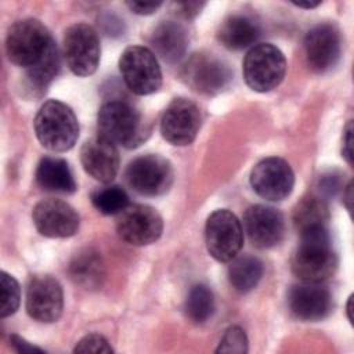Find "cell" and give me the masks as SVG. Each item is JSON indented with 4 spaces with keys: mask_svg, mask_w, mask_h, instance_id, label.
Wrapping results in <instances>:
<instances>
[{
    "mask_svg": "<svg viewBox=\"0 0 354 354\" xmlns=\"http://www.w3.org/2000/svg\"><path fill=\"white\" fill-rule=\"evenodd\" d=\"M299 234L300 242L292 257L293 274L303 282L321 283L329 279L337 268V254L328 227H315Z\"/></svg>",
    "mask_w": 354,
    "mask_h": 354,
    "instance_id": "1",
    "label": "cell"
},
{
    "mask_svg": "<svg viewBox=\"0 0 354 354\" xmlns=\"http://www.w3.org/2000/svg\"><path fill=\"white\" fill-rule=\"evenodd\" d=\"M97 129L100 137L124 148L140 145L148 136L141 113L123 100H111L100 108Z\"/></svg>",
    "mask_w": 354,
    "mask_h": 354,
    "instance_id": "2",
    "label": "cell"
},
{
    "mask_svg": "<svg viewBox=\"0 0 354 354\" xmlns=\"http://www.w3.org/2000/svg\"><path fill=\"white\" fill-rule=\"evenodd\" d=\"M35 131L44 148L54 152H65L75 145L79 137V123L66 104L50 100L36 113Z\"/></svg>",
    "mask_w": 354,
    "mask_h": 354,
    "instance_id": "3",
    "label": "cell"
},
{
    "mask_svg": "<svg viewBox=\"0 0 354 354\" xmlns=\"http://www.w3.org/2000/svg\"><path fill=\"white\" fill-rule=\"evenodd\" d=\"M53 41L48 29L39 19H19L7 32V57L12 64L28 69L44 57Z\"/></svg>",
    "mask_w": 354,
    "mask_h": 354,
    "instance_id": "4",
    "label": "cell"
},
{
    "mask_svg": "<svg viewBox=\"0 0 354 354\" xmlns=\"http://www.w3.org/2000/svg\"><path fill=\"white\" fill-rule=\"evenodd\" d=\"M286 59L283 53L271 43L253 46L243 59V79L259 93L274 90L283 80Z\"/></svg>",
    "mask_w": 354,
    "mask_h": 354,
    "instance_id": "5",
    "label": "cell"
},
{
    "mask_svg": "<svg viewBox=\"0 0 354 354\" xmlns=\"http://www.w3.org/2000/svg\"><path fill=\"white\" fill-rule=\"evenodd\" d=\"M126 86L138 95L155 93L162 86V72L155 54L142 46L127 47L119 58Z\"/></svg>",
    "mask_w": 354,
    "mask_h": 354,
    "instance_id": "6",
    "label": "cell"
},
{
    "mask_svg": "<svg viewBox=\"0 0 354 354\" xmlns=\"http://www.w3.org/2000/svg\"><path fill=\"white\" fill-rule=\"evenodd\" d=\"M181 77L196 93L214 95L227 88L232 73L228 65L216 55L196 53L183 64Z\"/></svg>",
    "mask_w": 354,
    "mask_h": 354,
    "instance_id": "7",
    "label": "cell"
},
{
    "mask_svg": "<svg viewBox=\"0 0 354 354\" xmlns=\"http://www.w3.org/2000/svg\"><path fill=\"white\" fill-rule=\"evenodd\" d=\"M205 238L207 252L213 259L221 263L231 261L243 245L241 221L230 210L218 209L206 221Z\"/></svg>",
    "mask_w": 354,
    "mask_h": 354,
    "instance_id": "8",
    "label": "cell"
},
{
    "mask_svg": "<svg viewBox=\"0 0 354 354\" xmlns=\"http://www.w3.org/2000/svg\"><path fill=\"white\" fill-rule=\"evenodd\" d=\"M127 184L138 194L156 196L167 192L173 184V169L160 155H141L134 158L126 169Z\"/></svg>",
    "mask_w": 354,
    "mask_h": 354,
    "instance_id": "9",
    "label": "cell"
},
{
    "mask_svg": "<svg viewBox=\"0 0 354 354\" xmlns=\"http://www.w3.org/2000/svg\"><path fill=\"white\" fill-rule=\"evenodd\" d=\"M64 54L69 69L75 75H93L98 68L101 55L97 32L87 24L69 26L64 35Z\"/></svg>",
    "mask_w": 354,
    "mask_h": 354,
    "instance_id": "10",
    "label": "cell"
},
{
    "mask_svg": "<svg viewBox=\"0 0 354 354\" xmlns=\"http://www.w3.org/2000/svg\"><path fill=\"white\" fill-rule=\"evenodd\" d=\"M250 185L263 199L279 202L290 195L295 185V174L286 160L271 156L260 160L252 169Z\"/></svg>",
    "mask_w": 354,
    "mask_h": 354,
    "instance_id": "11",
    "label": "cell"
},
{
    "mask_svg": "<svg viewBox=\"0 0 354 354\" xmlns=\"http://www.w3.org/2000/svg\"><path fill=\"white\" fill-rule=\"evenodd\" d=\"M116 227L123 241L134 246H145L159 239L163 231V220L148 205H129L120 212Z\"/></svg>",
    "mask_w": 354,
    "mask_h": 354,
    "instance_id": "12",
    "label": "cell"
},
{
    "mask_svg": "<svg viewBox=\"0 0 354 354\" xmlns=\"http://www.w3.org/2000/svg\"><path fill=\"white\" fill-rule=\"evenodd\" d=\"M201 122V111L195 102L187 98H176L163 112L160 133L167 142L184 147L195 140Z\"/></svg>",
    "mask_w": 354,
    "mask_h": 354,
    "instance_id": "13",
    "label": "cell"
},
{
    "mask_svg": "<svg viewBox=\"0 0 354 354\" xmlns=\"http://www.w3.org/2000/svg\"><path fill=\"white\" fill-rule=\"evenodd\" d=\"M306 61L311 71L324 73L330 71L340 59L342 39L332 24H319L310 29L304 37Z\"/></svg>",
    "mask_w": 354,
    "mask_h": 354,
    "instance_id": "14",
    "label": "cell"
},
{
    "mask_svg": "<svg viewBox=\"0 0 354 354\" xmlns=\"http://www.w3.org/2000/svg\"><path fill=\"white\" fill-rule=\"evenodd\" d=\"M36 230L48 238H68L77 232L80 218L76 210L61 199H43L32 212Z\"/></svg>",
    "mask_w": 354,
    "mask_h": 354,
    "instance_id": "15",
    "label": "cell"
},
{
    "mask_svg": "<svg viewBox=\"0 0 354 354\" xmlns=\"http://www.w3.org/2000/svg\"><path fill=\"white\" fill-rule=\"evenodd\" d=\"M64 308V292L61 283L50 275L32 278L26 290V311L39 322H54Z\"/></svg>",
    "mask_w": 354,
    "mask_h": 354,
    "instance_id": "16",
    "label": "cell"
},
{
    "mask_svg": "<svg viewBox=\"0 0 354 354\" xmlns=\"http://www.w3.org/2000/svg\"><path fill=\"white\" fill-rule=\"evenodd\" d=\"M243 227L250 242L260 249L278 245L285 235L282 213L267 205L249 206L243 214Z\"/></svg>",
    "mask_w": 354,
    "mask_h": 354,
    "instance_id": "17",
    "label": "cell"
},
{
    "mask_svg": "<svg viewBox=\"0 0 354 354\" xmlns=\"http://www.w3.org/2000/svg\"><path fill=\"white\" fill-rule=\"evenodd\" d=\"M288 304L292 314L301 321H321L333 308L330 292L321 283L313 282L292 286L288 293Z\"/></svg>",
    "mask_w": 354,
    "mask_h": 354,
    "instance_id": "18",
    "label": "cell"
},
{
    "mask_svg": "<svg viewBox=\"0 0 354 354\" xmlns=\"http://www.w3.org/2000/svg\"><path fill=\"white\" fill-rule=\"evenodd\" d=\"M80 160L86 173L101 183H111L119 170V152L116 145L100 136L83 144Z\"/></svg>",
    "mask_w": 354,
    "mask_h": 354,
    "instance_id": "19",
    "label": "cell"
},
{
    "mask_svg": "<svg viewBox=\"0 0 354 354\" xmlns=\"http://www.w3.org/2000/svg\"><path fill=\"white\" fill-rule=\"evenodd\" d=\"M149 43L163 61L174 64L180 61L188 46V35L183 25L174 21H163L155 26Z\"/></svg>",
    "mask_w": 354,
    "mask_h": 354,
    "instance_id": "20",
    "label": "cell"
},
{
    "mask_svg": "<svg viewBox=\"0 0 354 354\" xmlns=\"http://www.w3.org/2000/svg\"><path fill=\"white\" fill-rule=\"evenodd\" d=\"M260 36L259 24L249 15L234 14L227 17L218 30V41L230 50H242L256 43Z\"/></svg>",
    "mask_w": 354,
    "mask_h": 354,
    "instance_id": "21",
    "label": "cell"
},
{
    "mask_svg": "<svg viewBox=\"0 0 354 354\" xmlns=\"http://www.w3.org/2000/svg\"><path fill=\"white\" fill-rule=\"evenodd\" d=\"M37 184L47 191L72 194L76 191V181L68 162L62 158L46 156L36 169Z\"/></svg>",
    "mask_w": 354,
    "mask_h": 354,
    "instance_id": "22",
    "label": "cell"
},
{
    "mask_svg": "<svg viewBox=\"0 0 354 354\" xmlns=\"http://www.w3.org/2000/svg\"><path fill=\"white\" fill-rule=\"evenodd\" d=\"M69 275L76 285L84 289H98L105 277L100 253L88 248L76 253L69 264Z\"/></svg>",
    "mask_w": 354,
    "mask_h": 354,
    "instance_id": "23",
    "label": "cell"
},
{
    "mask_svg": "<svg viewBox=\"0 0 354 354\" xmlns=\"http://www.w3.org/2000/svg\"><path fill=\"white\" fill-rule=\"evenodd\" d=\"M59 71V55L55 43L53 41L44 57L26 69L25 87L33 94L40 95L46 91Z\"/></svg>",
    "mask_w": 354,
    "mask_h": 354,
    "instance_id": "24",
    "label": "cell"
},
{
    "mask_svg": "<svg viewBox=\"0 0 354 354\" xmlns=\"http://www.w3.org/2000/svg\"><path fill=\"white\" fill-rule=\"evenodd\" d=\"M328 220L329 209L326 202L314 195L303 198L293 212V223L299 232L315 227H326Z\"/></svg>",
    "mask_w": 354,
    "mask_h": 354,
    "instance_id": "25",
    "label": "cell"
},
{
    "mask_svg": "<svg viewBox=\"0 0 354 354\" xmlns=\"http://www.w3.org/2000/svg\"><path fill=\"white\" fill-rule=\"evenodd\" d=\"M263 263L254 256H242L235 259L228 268V279L238 292H249L263 277Z\"/></svg>",
    "mask_w": 354,
    "mask_h": 354,
    "instance_id": "26",
    "label": "cell"
},
{
    "mask_svg": "<svg viewBox=\"0 0 354 354\" xmlns=\"http://www.w3.org/2000/svg\"><path fill=\"white\" fill-rule=\"evenodd\" d=\"M185 313L195 324H202L213 315L214 297L206 285L198 283L191 288L185 300Z\"/></svg>",
    "mask_w": 354,
    "mask_h": 354,
    "instance_id": "27",
    "label": "cell"
},
{
    "mask_svg": "<svg viewBox=\"0 0 354 354\" xmlns=\"http://www.w3.org/2000/svg\"><path fill=\"white\" fill-rule=\"evenodd\" d=\"M94 207L102 214H118L129 206V195L119 185H108L91 195Z\"/></svg>",
    "mask_w": 354,
    "mask_h": 354,
    "instance_id": "28",
    "label": "cell"
},
{
    "mask_svg": "<svg viewBox=\"0 0 354 354\" xmlns=\"http://www.w3.org/2000/svg\"><path fill=\"white\" fill-rule=\"evenodd\" d=\"M0 317L6 318L14 314L21 301V289L19 283L14 277L7 274L6 271L0 272Z\"/></svg>",
    "mask_w": 354,
    "mask_h": 354,
    "instance_id": "29",
    "label": "cell"
},
{
    "mask_svg": "<svg viewBox=\"0 0 354 354\" xmlns=\"http://www.w3.org/2000/svg\"><path fill=\"white\" fill-rule=\"evenodd\" d=\"M216 353H227V354H245L248 353V336L245 330L239 326L228 328L221 340Z\"/></svg>",
    "mask_w": 354,
    "mask_h": 354,
    "instance_id": "30",
    "label": "cell"
},
{
    "mask_svg": "<svg viewBox=\"0 0 354 354\" xmlns=\"http://www.w3.org/2000/svg\"><path fill=\"white\" fill-rule=\"evenodd\" d=\"M75 353H94V354H109L112 353V347L109 342L100 333H88L82 337L75 348Z\"/></svg>",
    "mask_w": 354,
    "mask_h": 354,
    "instance_id": "31",
    "label": "cell"
},
{
    "mask_svg": "<svg viewBox=\"0 0 354 354\" xmlns=\"http://www.w3.org/2000/svg\"><path fill=\"white\" fill-rule=\"evenodd\" d=\"M340 185H342L340 176L336 173H329L319 178V189L328 196L335 195L340 189Z\"/></svg>",
    "mask_w": 354,
    "mask_h": 354,
    "instance_id": "32",
    "label": "cell"
},
{
    "mask_svg": "<svg viewBox=\"0 0 354 354\" xmlns=\"http://www.w3.org/2000/svg\"><path fill=\"white\" fill-rule=\"evenodd\" d=\"M126 4L134 14L140 15H149L162 6L160 1H127Z\"/></svg>",
    "mask_w": 354,
    "mask_h": 354,
    "instance_id": "33",
    "label": "cell"
},
{
    "mask_svg": "<svg viewBox=\"0 0 354 354\" xmlns=\"http://www.w3.org/2000/svg\"><path fill=\"white\" fill-rule=\"evenodd\" d=\"M174 6H176L177 12H178L181 17H184V18H187V19H191V18L196 17V15L201 12V10H202V7L205 6V3H199V1H185V3H176Z\"/></svg>",
    "mask_w": 354,
    "mask_h": 354,
    "instance_id": "34",
    "label": "cell"
},
{
    "mask_svg": "<svg viewBox=\"0 0 354 354\" xmlns=\"http://www.w3.org/2000/svg\"><path fill=\"white\" fill-rule=\"evenodd\" d=\"M342 153L348 165H353V122L350 120L344 127L343 134V148Z\"/></svg>",
    "mask_w": 354,
    "mask_h": 354,
    "instance_id": "35",
    "label": "cell"
},
{
    "mask_svg": "<svg viewBox=\"0 0 354 354\" xmlns=\"http://www.w3.org/2000/svg\"><path fill=\"white\" fill-rule=\"evenodd\" d=\"M10 342H11V346L18 351V353H43L41 348L28 343L26 340H24L22 337L17 336V335H11L10 336Z\"/></svg>",
    "mask_w": 354,
    "mask_h": 354,
    "instance_id": "36",
    "label": "cell"
},
{
    "mask_svg": "<svg viewBox=\"0 0 354 354\" xmlns=\"http://www.w3.org/2000/svg\"><path fill=\"white\" fill-rule=\"evenodd\" d=\"M351 191H353V187H351V181H350L348 185L346 187V194H344V201H346V206L348 210H351Z\"/></svg>",
    "mask_w": 354,
    "mask_h": 354,
    "instance_id": "37",
    "label": "cell"
},
{
    "mask_svg": "<svg viewBox=\"0 0 354 354\" xmlns=\"http://www.w3.org/2000/svg\"><path fill=\"white\" fill-rule=\"evenodd\" d=\"M295 4L297 7H303V8H314L319 4V1H317V3H295Z\"/></svg>",
    "mask_w": 354,
    "mask_h": 354,
    "instance_id": "38",
    "label": "cell"
},
{
    "mask_svg": "<svg viewBox=\"0 0 354 354\" xmlns=\"http://www.w3.org/2000/svg\"><path fill=\"white\" fill-rule=\"evenodd\" d=\"M351 300H353V296L348 297V303H347V315H348L350 322H353V317H351Z\"/></svg>",
    "mask_w": 354,
    "mask_h": 354,
    "instance_id": "39",
    "label": "cell"
}]
</instances>
